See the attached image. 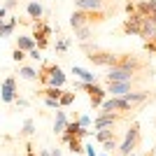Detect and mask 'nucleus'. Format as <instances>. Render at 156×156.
Masks as SVG:
<instances>
[{
  "mask_svg": "<svg viewBox=\"0 0 156 156\" xmlns=\"http://www.w3.org/2000/svg\"><path fill=\"white\" fill-rule=\"evenodd\" d=\"M49 37H51V26L42 19L33 21V40H35L40 51H44L47 47H49Z\"/></svg>",
  "mask_w": 156,
  "mask_h": 156,
  "instance_id": "nucleus-7",
  "label": "nucleus"
},
{
  "mask_svg": "<svg viewBox=\"0 0 156 156\" xmlns=\"http://www.w3.org/2000/svg\"><path fill=\"white\" fill-rule=\"evenodd\" d=\"M84 149H86V156H98L96 151H93V147H91V144H89V147H84Z\"/></svg>",
  "mask_w": 156,
  "mask_h": 156,
  "instance_id": "nucleus-31",
  "label": "nucleus"
},
{
  "mask_svg": "<svg viewBox=\"0 0 156 156\" xmlns=\"http://www.w3.org/2000/svg\"><path fill=\"white\" fill-rule=\"evenodd\" d=\"M93 137H96L98 142L103 144V142H107V140H114V137H119V135H117V130H114V126H110V128H100V130H96V133H93Z\"/></svg>",
  "mask_w": 156,
  "mask_h": 156,
  "instance_id": "nucleus-15",
  "label": "nucleus"
},
{
  "mask_svg": "<svg viewBox=\"0 0 156 156\" xmlns=\"http://www.w3.org/2000/svg\"><path fill=\"white\" fill-rule=\"evenodd\" d=\"M61 142L68 144L72 154H84V147H82V137H75V135H61Z\"/></svg>",
  "mask_w": 156,
  "mask_h": 156,
  "instance_id": "nucleus-12",
  "label": "nucleus"
},
{
  "mask_svg": "<svg viewBox=\"0 0 156 156\" xmlns=\"http://www.w3.org/2000/svg\"><path fill=\"white\" fill-rule=\"evenodd\" d=\"M26 14H28V19L37 21V19H42V14H44V7L40 5L37 0H30V2L26 5Z\"/></svg>",
  "mask_w": 156,
  "mask_h": 156,
  "instance_id": "nucleus-13",
  "label": "nucleus"
},
{
  "mask_svg": "<svg viewBox=\"0 0 156 156\" xmlns=\"http://www.w3.org/2000/svg\"><path fill=\"white\" fill-rule=\"evenodd\" d=\"M126 156H137V151H130V154H126Z\"/></svg>",
  "mask_w": 156,
  "mask_h": 156,
  "instance_id": "nucleus-34",
  "label": "nucleus"
},
{
  "mask_svg": "<svg viewBox=\"0 0 156 156\" xmlns=\"http://www.w3.org/2000/svg\"><path fill=\"white\" fill-rule=\"evenodd\" d=\"M154 156H156V151H154Z\"/></svg>",
  "mask_w": 156,
  "mask_h": 156,
  "instance_id": "nucleus-36",
  "label": "nucleus"
},
{
  "mask_svg": "<svg viewBox=\"0 0 156 156\" xmlns=\"http://www.w3.org/2000/svg\"><path fill=\"white\" fill-rule=\"evenodd\" d=\"M140 144H142V130H140V124H137V121H133L130 128L126 130L124 140L119 142L117 154L119 156H126V154H130V151H137V149H140Z\"/></svg>",
  "mask_w": 156,
  "mask_h": 156,
  "instance_id": "nucleus-4",
  "label": "nucleus"
},
{
  "mask_svg": "<svg viewBox=\"0 0 156 156\" xmlns=\"http://www.w3.org/2000/svg\"><path fill=\"white\" fill-rule=\"evenodd\" d=\"M28 56H30V58H35V61L42 58V56H40V49H37V47H35V49H30V51H28Z\"/></svg>",
  "mask_w": 156,
  "mask_h": 156,
  "instance_id": "nucleus-27",
  "label": "nucleus"
},
{
  "mask_svg": "<svg viewBox=\"0 0 156 156\" xmlns=\"http://www.w3.org/2000/svg\"><path fill=\"white\" fill-rule=\"evenodd\" d=\"M14 103L19 105V107H26V105H28V100H23V98H19V96H16V100H14Z\"/></svg>",
  "mask_w": 156,
  "mask_h": 156,
  "instance_id": "nucleus-30",
  "label": "nucleus"
},
{
  "mask_svg": "<svg viewBox=\"0 0 156 156\" xmlns=\"http://www.w3.org/2000/svg\"><path fill=\"white\" fill-rule=\"evenodd\" d=\"M112 16L110 9H75L70 16V26L72 28H82V26H100Z\"/></svg>",
  "mask_w": 156,
  "mask_h": 156,
  "instance_id": "nucleus-2",
  "label": "nucleus"
},
{
  "mask_svg": "<svg viewBox=\"0 0 156 156\" xmlns=\"http://www.w3.org/2000/svg\"><path fill=\"white\" fill-rule=\"evenodd\" d=\"M151 77V72H137L130 70V68H107V75H105V82H133V79H147Z\"/></svg>",
  "mask_w": 156,
  "mask_h": 156,
  "instance_id": "nucleus-5",
  "label": "nucleus"
},
{
  "mask_svg": "<svg viewBox=\"0 0 156 156\" xmlns=\"http://www.w3.org/2000/svg\"><path fill=\"white\" fill-rule=\"evenodd\" d=\"M105 151L107 154H117V147H119V137H114V140H107V142H103Z\"/></svg>",
  "mask_w": 156,
  "mask_h": 156,
  "instance_id": "nucleus-22",
  "label": "nucleus"
},
{
  "mask_svg": "<svg viewBox=\"0 0 156 156\" xmlns=\"http://www.w3.org/2000/svg\"><path fill=\"white\" fill-rule=\"evenodd\" d=\"M72 75L79 79V82H86V84H96V75L84 68H79V65H72Z\"/></svg>",
  "mask_w": 156,
  "mask_h": 156,
  "instance_id": "nucleus-14",
  "label": "nucleus"
},
{
  "mask_svg": "<svg viewBox=\"0 0 156 156\" xmlns=\"http://www.w3.org/2000/svg\"><path fill=\"white\" fill-rule=\"evenodd\" d=\"M33 133H35V121H33V119H26V121H23V128H21V135L30 137Z\"/></svg>",
  "mask_w": 156,
  "mask_h": 156,
  "instance_id": "nucleus-21",
  "label": "nucleus"
},
{
  "mask_svg": "<svg viewBox=\"0 0 156 156\" xmlns=\"http://www.w3.org/2000/svg\"><path fill=\"white\" fill-rule=\"evenodd\" d=\"M151 21H156V14H154V16H151Z\"/></svg>",
  "mask_w": 156,
  "mask_h": 156,
  "instance_id": "nucleus-35",
  "label": "nucleus"
},
{
  "mask_svg": "<svg viewBox=\"0 0 156 156\" xmlns=\"http://www.w3.org/2000/svg\"><path fill=\"white\" fill-rule=\"evenodd\" d=\"M126 119H130L128 114H119V112H100V114L93 119V126H96V130H100V128L117 126L119 121H126Z\"/></svg>",
  "mask_w": 156,
  "mask_h": 156,
  "instance_id": "nucleus-8",
  "label": "nucleus"
},
{
  "mask_svg": "<svg viewBox=\"0 0 156 156\" xmlns=\"http://www.w3.org/2000/svg\"><path fill=\"white\" fill-rule=\"evenodd\" d=\"M19 77L28 79V82H35V79H37V70L30 68V65H19Z\"/></svg>",
  "mask_w": 156,
  "mask_h": 156,
  "instance_id": "nucleus-17",
  "label": "nucleus"
},
{
  "mask_svg": "<svg viewBox=\"0 0 156 156\" xmlns=\"http://www.w3.org/2000/svg\"><path fill=\"white\" fill-rule=\"evenodd\" d=\"M26 56H28V54H26V51H21V49H16V47L12 49V61H14V63H21Z\"/></svg>",
  "mask_w": 156,
  "mask_h": 156,
  "instance_id": "nucleus-26",
  "label": "nucleus"
},
{
  "mask_svg": "<svg viewBox=\"0 0 156 156\" xmlns=\"http://www.w3.org/2000/svg\"><path fill=\"white\" fill-rule=\"evenodd\" d=\"M75 91H86V93H89V103H91L93 110H98V107L103 105V100L107 98V91H105L98 82H96V84H86V82L75 79Z\"/></svg>",
  "mask_w": 156,
  "mask_h": 156,
  "instance_id": "nucleus-6",
  "label": "nucleus"
},
{
  "mask_svg": "<svg viewBox=\"0 0 156 156\" xmlns=\"http://www.w3.org/2000/svg\"><path fill=\"white\" fill-rule=\"evenodd\" d=\"M75 35H77L79 42H86L91 37V26H82V28H75Z\"/></svg>",
  "mask_w": 156,
  "mask_h": 156,
  "instance_id": "nucleus-20",
  "label": "nucleus"
},
{
  "mask_svg": "<svg viewBox=\"0 0 156 156\" xmlns=\"http://www.w3.org/2000/svg\"><path fill=\"white\" fill-rule=\"evenodd\" d=\"M144 51L147 54H156V35L149 40H144Z\"/></svg>",
  "mask_w": 156,
  "mask_h": 156,
  "instance_id": "nucleus-24",
  "label": "nucleus"
},
{
  "mask_svg": "<svg viewBox=\"0 0 156 156\" xmlns=\"http://www.w3.org/2000/svg\"><path fill=\"white\" fill-rule=\"evenodd\" d=\"M68 47H70V40H68V37H61L58 42H56V51L65 54V51H68Z\"/></svg>",
  "mask_w": 156,
  "mask_h": 156,
  "instance_id": "nucleus-23",
  "label": "nucleus"
},
{
  "mask_svg": "<svg viewBox=\"0 0 156 156\" xmlns=\"http://www.w3.org/2000/svg\"><path fill=\"white\" fill-rule=\"evenodd\" d=\"M16 96H19V91H16V77H7L2 82V86H0V100L2 103H14Z\"/></svg>",
  "mask_w": 156,
  "mask_h": 156,
  "instance_id": "nucleus-10",
  "label": "nucleus"
},
{
  "mask_svg": "<svg viewBox=\"0 0 156 156\" xmlns=\"http://www.w3.org/2000/svg\"><path fill=\"white\" fill-rule=\"evenodd\" d=\"M82 51L93 65H100V68H130L137 72H151L149 58L135 51H110V49H103L96 44L91 47L89 42H82Z\"/></svg>",
  "mask_w": 156,
  "mask_h": 156,
  "instance_id": "nucleus-1",
  "label": "nucleus"
},
{
  "mask_svg": "<svg viewBox=\"0 0 156 156\" xmlns=\"http://www.w3.org/2000/svg\"><path fill=\"white\" fill-rule=\"evenodd\" d=\"M7 19V9H5V5H0V21H5Z\"/></svg>",
  "mask_w": 156,
  "mask_h": 156,
  "instance_id": "nucleus-29",
  "label": "nucleus"
},
{
  "mask_svg": "<svg viewBox=\"0 0 156 156\" xmlns=\"http://www.w3.org/2000/svg\"><path fill=\"white\" fill-rule=\"evenodd\" d=\"M75 121H77L79 126H82V128H89V126H91V117H86V114H75Z\"/></svg>",
  "mask_w": 156,
  "mask_h": 156,
  "instance_id": "nucleus-25",
  "label": "nucleus"
},
{
  "mask_svg": "<svg viewBox=\"0 0 156 156\" xmlns=\"http://www.w3.org/2000/svg\"><path fill=\"white\" fill-rule=\"evenodd\" d=\"M51 156H61V149H54V151H51Z\"/></svg>",
  "mask_w": 156,
  "mask_h": 156,
  "instance_id": "nucleus-33",
  "label": "nucleus"
},
{
  "mask_svg": "<svg viewBox=\"0 0 156 156\" xmlns=\"http://www.w3.org/2000/svg\"><path fill=\"white\" fill-rule=\"evenodd\" d=\"M35 40H33V35H19L16 37V49H21V51H30V49H35Z\"/></svg>",
  "mask_w": 156,
  "mask_h": 156,
  "instance_id": "nucleus-16",
  "label": "nucleus"
},
{
  "mask_svg": "<svg viewBox=\"0 0 156 156\" xmlns=\"http://www.w3.org/2000/svg\"><path fill=\"white\" fill-rule=\"evenodd\" d=\"M16 2H19V0H5V9H14Z\"/></svg>",
  "mask_w": 156,
  "mask_h": 156,
  "instance_id": "nucleus-28",
  "label": "nucleus"
},
{
  "mask_svg": "<svg viewBox=\"0 0 156 156\" xmlns=\"http://www.w3.org/2000/svg\"><path fill=\"white\" fill-rule=\"evenodd\" d=\"M142 86V79H133V82H105V91L112 96H124L128 91H135Z\"/></svg>",
  "mask_w": 156,
  "mask_h": 156,
  "instance_id": "nucleus-9",
  "label": "nucleus"
},
{
  "mask_svg": "<svg viewBox=\"0 0 156 156\" xmlns=\"http://www.w3.org/2000/svg\"><path fill=\"white\" fill-rule=\"evenodd\" d=\"M65 126H68V117H65V112H56V119H54V133H63Z\"/></svg>",
  "mask_w": 156,
  "mask_h": 156,
  "instance_id": "nucleus-18",
  "label": "nucleus"
},
{
  "mask_svg": "<svg viewBox=\"0 0 156 156\" xmlns=\"http://www.w3.org/2000/svg\"><path fill=\"white\" fill-rule=\"evenodd\" d=\"M135 12L142 14V16H154L156 14V0H137Z\"/></svg>",
  "mask_w": 156,
  "mask_h": 156,
  "instance_id": "nucleus-11",
  "label": "nucleus"
},
{
  "mask_svg": "<svg viewBox=\"0 0 156 156\" xmlns=\"http://www.w3.org/2000/svg\"><path fill=\"white\" fill-rule=\"evenodd\" d=\"M40 156H51V151H49V149H42V151H40Z\"/></svg>",
  "mask_w": 156,
  "mask_h": 156,
  "instance_id": "nucleus-32",
  "label": "nucleus"
},
{
  "mask_svg": "<svg viewBox=\"0 0 156 156\" xmlns=\"http://www.w3.org/2000/svg\"><path fill=\"white\" fill-rule=\"evenodd\" d=\"M65 79L68 77H65V72L61 70V65L42 61V65H40V70H37V82L42 86H61V89H63Z\"/></svg>",
  "mask_w": 156,
  "mask_h": 156,
  "instance_id": "nucleus-3",
  "label": "nucleus"
},
{
  "mask_svg": "<svg viewBox=\"0 0 156 156\" xmlns=\"http://www.w3.org/2000/svg\"><path fill=\"white\" fill-rule=\"evenodd\" d=\"M75 98H77L75 91H63V96L58 98V107H70V105L75 103Z\"/></svg>",
  "mask_w": 156,
  "mask_h": 156,
  "instance_id": "nucleus-19",
  "label": "nucleus"
}]
</instances>
